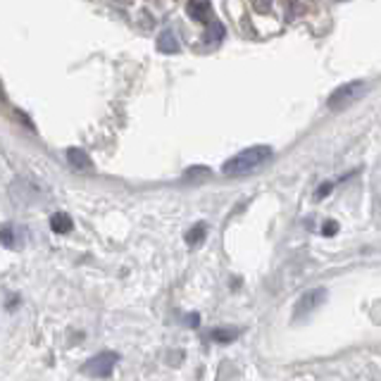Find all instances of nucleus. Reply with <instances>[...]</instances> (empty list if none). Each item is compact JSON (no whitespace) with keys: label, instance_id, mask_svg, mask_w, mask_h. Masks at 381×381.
<instances>
[{"label":"nucleus","instance_id":"obj_1","mask_svg":"<svg viewBox=\"0 0 381 381\" xmlns=\"http://www.w3.org/2000/svg\"><path fill=\"white\" fill-rule=\"evenodd\" d=\"M272 148L270 146H253L246 151L236 153L234 158H229L222 165V174L227 177H243V174H251L253 170H258L265 162L272 160Z\"/></svg>","mask_w":381,"mask_h":381},{"label":"nucleus","instance_id":"obj_2","mask_svg":"<svg viewBox=\"0 0 381 381\" xmlns=\"http://www.w3.org/2000/svg\"><path fill=\"white\" fill-rule=\"evenodd\" d=\"M367 93V84L365 81H348V84H341L339 89H336L334 93L329 96V110L334 112H341L346 108H351L353 103H358L362 96Z\"/></svg>","mask_w":381,"mask_h":381},{"label":"nucleus","instance_id":"obj_3","mask_svg":"<svg viewBox=\"0 0 381 381\" xmlns=\"http://www.w3.org/2000/svg\"><path fill=\"white\" fill-rule=\"evenodd\" d=\"M327 289H310L305 291L301 298L296 301V305H293V322H301L305 320V317H310L312 312H315L320 305H324V301H327Z\"/></svg>","mask_w":381,"mask_h":381},{"label":"nucleus","instance_id":"obj_4","mask_svg":"<svg viewBox=\"0 0 381 381\" xmlns=\"http://www.w3.org/2000/svg\"><path fill=\"white\" fill-rule=\"evenodd\" d=\"M120 362V355L112 353V351H103L98 355H93V358L84 365V374H89V377H96V379H108L112 370H115V365Z\"/></svg>","mask_w":381,"mask_h":381},{"label":"nucleus","instance_id":"obj_5","mask_svg":"<svg viewBox=\"0 0 381 381\" xmlns=\"http://www.w3.org/2000/svg\"><path fill=\"white\" fill-rule=\"evenodd\" d=\"M186 12H189L191 20H196L201 24H210L212 22V3H210V0H189Z\"/></svg>","mask_w":381,"mask_h":381},{"label":"nucleus","instance_id":"obj_6","mask_svg":"<svg viewBox=\"0 0 381 381\" xmlns=\"http://www.w3.org/2000/svg\"><path fill=\"white\" fill-rule=\"evenodd\" d=\"M67 162H70V165H72L77 172H89L91 167H93L89 153L81 151V148H70V151H67Z\"/></svg>","mask_w":381,"mask_h":381},{"label":"nucleus","instance_id":"obj_7","mask_svg":"<svg viewBox=\"0 0 381 381\" xmlns=\"http://www.w3.org/2000/svg\"><path fill=\"white\" fill-rule=\"evenodd\" d=\"M158 51L165 53V55L179 53V41H177V36H174V31L167 29L158 36Z\"/></svg>","mask_w":381,"mask_h":381},{"label":"nucleus","instance_id":"obj_8","mask_svg":"<svg viewBox=\"0 0 381 381\" xmlns=\"http://www.w3.org/2000/svg\"><path fill=\"white\" fill-rule=\"evenodd\" d=\"M51 229L55 231V234H70V231L74 229V222L67 212H55V215L51 217Z\"/></svg>","mask_w":381,"mask_h":381},{"label":"nucleus","instance_id":"obj_9","mask_svg":"<svg viewBox=\"0 0 381 381\" xmlns=\"http://www.w3.org/2000/svg\"><path fill=\"white\" fill-rule=\"evenodd\" d=\"M205 234H208V224L205 222L193 224V227L186 231V243H189V246H198V243H203Z\"/></svg>","mask_w":381,"mask_h":381},{"label":"nucleus","instance_id":"obj_10","mask_svg":"<svg viewBox=\"0 0 381 381\" xmlns=\"http://www.w3.org/2000/svg\"><path fill=\"white\" fill-rule=\"evenodd\" d=\"M224 27H222V22H217V20H212L210 24H208V31H205V36L203 39L205 41H210V43H220L222 39H224Z\"/></svg>","mask_w":381,"mask_h":381},{"label":"nucleus","instance_id":"obj_11","mask_svg":"<svg viewBox=\"0 0 381 381\" xmlns=\"http://www.w3.org/2000/svg\"><path fill=\"white\" fill-rule=\"evenodd\" d=\"M0 243H3L5 248H17V231L12 224H3V227H0Z\"/></svg>","mask_w":381,"mask_h":381},{"label":"nucleus","instance_id":"obj_12","mask_svg":"<svg viewBox=\"0 0 381 381\" xmlns=\"http://www.w3.org/2000/svg\"><path fill=\"white\" fill-rule=\"evenodd\" d=\"M239 336V331H234V329H215L212 331V339H215L217 343H231Z\"/></svg>","mask_w":381,"mask_h":381},{"label":"nucleus","instance_id":"obj_13","mask_svg":"<svg viewBox=\"0 0 381 381\" xmlns=\"http://www.w3.org/2000/svg\"><path fill=\"white\" fill-rule=\"evenodd\" d=\"M336 231H339V222H324V227H322V234L324 236H336Z\"/></svg>","mask_w":381,"mask_h":381},{"label":"nucleus","instance_id":"obj_14","mask_svg":"<svg viewBox=\"0 0 381 381\" xmlns=\"http://www.w3.org/2000/svg\"><path fill=\"white\" fill-rule=\"evenodd\" d=\"M331 189H334V184H329V181H327V184H322L320 189H317L315 198H317V201H322V198H327V196H329Z\"/></svg>","mask_w":381,"mask_h":381},{"label":"nucleus","instance_id":"obj_15","mask_svg":"<svg viewBox=\"0 0 381 381\" xmlns=\"http://www.w3.org/2000/svg\"><path fill=\"white\" fill-rule=\"evenodd\" d=\"M208 174H210V170H208V167H191V170L189 172H186V177H208Z\"/></svg>","mask_w":381,"mask_h":381},{"label":"nucleus","instance_id":"obj_16","mask_svg":"<svg viewBox=\"0 0 381 381\" xmlns=\"http://www.w3.org/2000/svg\"><path fill=\"white\" fill-rule=\"evenodd\" d=\"M255 10H258V12H270L272 10V0H255Z\"/></svg>","mask_w":381,"mask_h":381},{"label":"nucleus","instance_id":"obj_17","mask_svg":"<svg viewBox=\"0 0 381 381\" xmlns=\"http://www.w3.org/2000/svg\"><path fill=\"white\" fill-rule=\"evenodd\" d=\"M339 3H343V0H339Z\"/></svg>","mask_w":381,"mask_h":381}]
</instances>
